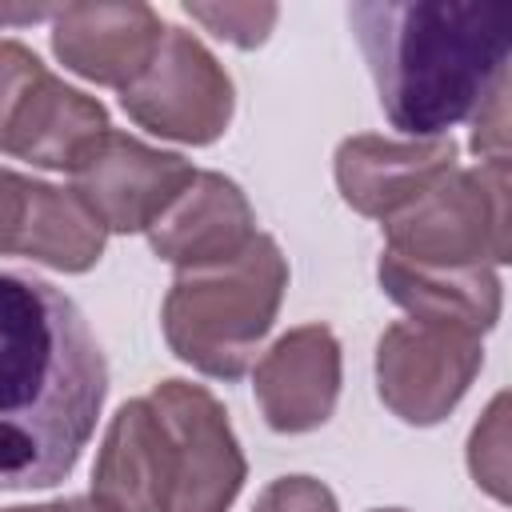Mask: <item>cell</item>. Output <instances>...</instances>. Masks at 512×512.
<instances>
[{"mask_svg":"<svg viewBox=\"0 0 512 512\" xmlns=\"http://www.w3.org/2000/svg\"><path fill=\"white\" fill-rule=\"evenodd\" d=\"M108 396L104 352L68 292L0 272V488L60 484Z\"/></svg>","mask_w":512,"mask_h":512,"instance_id":"cell-1","label":"cell"},{"mask_svg":"<svg viewBox=\"0 0 512 512\" xmlns=\"http://www.w3.org/2000/svg\"><path fill=\"white\" fill-rule=\"evenodd\" d=\"M380 108L408 140L444 136L508 84L512 4L360 0L348 8Z\"/></svg>","mask_w":512,"mask_h":512,"instance_id":"cell-2","label":"cell"},{"mask_svg":"<svg viewBox=\"0 0 512 512\" xmlns=\"http://www.w3.org/2000/svg\"><path fill=\"white\" fill-rule=\"evenodd\" d=\"M288 288V260L264 232L220 264L176 272L164 296V340L168 348L204 376L240 380L268 336Z\"/></svg>","mask_w":512,"mask_h":512,"instance_id":"cell-3","label":"cell"},{"mask_svg":"<svg viewBox=\"0 0 512 512\" xmlns=\"http://www.w3.org/2000/svg\"><path fill=\"white\" fill-rule=\"evenodd\" d=\"M384 252L424 268H476L512 260L508 160L452 168L412 204L380 220Z\"/></svg>","mask_w":512,"mask_h":512,"instance_id":"cell-4","label":"cell"},{"mask_svg":"<svg viewBox=\"0 0 512 512\" xmlns=\"http://www.w3.org/2000/svg\"><path fill=\"white\" fill-rule=\"evenodd\" d=\"M108 108L64 84L20 40H0V152L36 168L72 172L108 132Z\"/></svg>","mask_w":512,"mask_h":512,"instance_id":"cell-5","label":"cell"},{"mask_svg":"<svg viewBox=\"0 0 512 512\" xmlns=\"http://www.w3.org/2000/svg\"><path fill=\"white\" fill-rule=\"evenodd\" d=\"M120 108L160 140L212 144L232 124L236 88L200 36L180 24H164L144 72L120 88Z\"/></svg>","mask_w":512,"mask_h":512,"instance_id":"cell-6","label":"cell"},{"mask_svg":"<svg viewBox=\"0 0 512 512\" xmlns=\"http://www.w3.org/2000/svg\"><path fill=\"white\" fill-rule=\"evenodd\" d=\"M484 368L480 332L436 324V320H396L376 340V392L392 416L428 428L440 424L472 388Z\"/></svg>","mask_w":512,"mask_h":512,"instance_id":"cell-7","label":"cell"},{"mask_svg":"<svg viewBox=\"0 0 512 512\" xmlns=\"http://www.w3.org/2000/svg\"><path fill=\"white\" fill-rule=\"evenodd\" d=\"M148 400L156 404L172 444V512H228L248 480V460L224 404L204 384L180 376L160 380Z\"/></svg>","mask_w":512,"mask_h":512,"instance_id":"cell-8","label":"cell"},{"mask_svg":"<svg viewBox=\"0 0 512 512\" xmlns=\"http://www.w3.org/2000/svg\"><path fill=\"white\" fill-rule=\"evenodd\" d=\"M68 176L76 200L100 220V228L128 236L148 232L164 216V208L192 184L196 168L180 152H164L108 128Z\"/></svg>","mask_w":512,"mask_h":512,"instance_id":"cell-9","label":"cell"},{"mask_svg":"<svg viewBox=\"0 0 512 512\" xmlns=\"http://www.w3.org/2000/svg\"><path fill=\"white\" fill-rule=\"evenodd\" d=\"M108 232L72 188L0 168V256H24L56 272H88Z\"/></svg>","mask_w":512,"mask_h":512,"instance_id":"cell-10","label":"cell"},{"mask_svg":"<svg viewBox=\"0 0 512 512\" xmlns=\"http://www.w3.org/2000/svg\"><path fill=\"white\" fill-rule=\"evenodd\" d=\"M340 340L328 324L288 328L256 364L252 392L272 432H312L340 400Z\"/></svg>","mask_w":512,"mask_h":512,"instance_id":"cell-11","label":"cell"},{"mask_svg":"<svg viewBox=\"0 0 512 512\" xmlns=\"http://www.w3.org/2000/svg\"><path fill=\"white\" fill-rule=\"evenodd\" d=\"M456 140L432 136V140H388V136H348L336 144V188L344 204L360 216L388 220L404 204H412L428 184H436L444 172L456 168Z\"/></svg>","mask_w":512,"mask_h":512,"instance_id":"cell-12","label":"cell"},{"mask_svg":"<svg viewBox=\"0 0 512 512\" xmlns=\"http://www.w3.org/2000/svg\"><path fill=\"white\" fill-rule=\"evenodd\" d=\"M176 472L168 428L148 396H136L116 408L104 428L96 468H92V500L108 512H172Z\"/></svg>","mask_w":512,"mask_h":512,"instance_id":"cell-13","label":"cell"},{"mask_svg":"<svg viewBox=\"0 0 512 512\" xmlns=\"http://www.w3.org/2000/svg\"><path fill=\"white\" fill-rule=\"evenodd\" d=\"M164 36L156 8L128 4H64L52 12V52L56 60L104 88L132 84L152 60Z\"/></svg>","mask_w":512,"mask_h":512,"instance_id":"cell-14","label":"cell"},{"mask_svg":"<svg viewBox=\"0 0 512 512\" xmlns=\"http://www.w3.org/2000/svg\"><path fill=\"white\" fill-rule=\"evenodd\" d=\"M256 240V212L224 172H196L192 184L148 228V244L176 272L240 256Z\"/></svg>","mask_w":512,"mask_h":512,"instance_id":"cell-15","label":"cell"},{"mask_svg":"<svg viewBox=\"0 0 512 512\" xmlns=\"http://www.w3.org/2000/svg\"><path fill=\"white\" fill-rule=\"evenodd\" d=\"M376 280L392 304L416 320L456 324L468 332H488L500 320V276L488 264L476 268H424L392 252H380Z\"/></svg>","mask_w":512,"mask_h":512,"instance_id":"cell-16","label":"cell"},{"mask_svg":"<svg viewBox=\"0 0 512 512\" xmlns=\"http://www.w3.org/2000/svg\"><path fill=\"white\" fill-rule=\"evenodd\" d=\"M468 468H472V480L488 496L508 500V392H500L480 416V424L472 428Z\"/></svg>","mask_w":512,"mask_h":512,"instance_id":"cell-17","label":"cell"},{"mask_svg":"<svg viewBox=\"0 0 512 512\" xmlns=\"http://www.w3.org/2000/svg\"><path fill=\"white\" fill-rule=\"evenodd\" d=\"M192 20H200L212 36L236 44V48H260L280 16L276 4H184Z\"/></svg>","mask_w":512,"mask_h":512,"instance_id":"cell-18","label":"cell"},{"mask_svg":"<svg viewBox=\"0 0 512 512\" xmlns=\"http://www.w3.org/2000/svg\"><path fill=\"white\" fill-rule=\"evenodd\" d=\"M252 512H340V508H336V496L324 480H316V476H280L256 496Z\"/></svg>","mask_w":512,"mask_h":512,"instance_id":"cell-19","label":"cell"},{"mask_svg":"<svg viewBox=\"0 0 512 512\" xmlns=\"http://www.w3.org/2000/svg\"><path fill=\"white\" fill-rule=\"evenodd\" d=\"M472 152L484 160H508V84H500L472 116Z\"/></svg>","mask_w":512,"mask_h":512,"instance_id":"cell-20","label":"cell"},{"mask_svg":"<svg viewBox=\"0 0 512 512\" xmlns=\"http://www.w3.org/2000/svg\"><path fill=\"white\" fill-rule=\"evenodd\" d=\"M0 512H108L92 496H68V500H48V504H20V508H0Z\"/></svg>","mask_w":512,"mask_h":512,"instance_id":"cell-21","label":"cell"},{"mask_svg":"<svg viewBox=\"0 0 512 512\" xmlns=\"http://www.w3.org/2000/svg\"><path fill=\"white\" fill-rule=\"evenodd\" d=\"M52 12L56 8H44V4H0V28L4 24H32V20H44Z\"/></svg>","mask_w":512,"mask_h":512,"instance_id":"cell-22","label":"cell"},{"mask_svg":"<svg viewBox=\"0 0 512 512\" xmlns=\"http://www.w3.org/2000/svg\"><path fill=\"white\" fill-rule=\"evenodd\" d=\"M372 512H404V508H372Z\"/></svg>","mask_w":512,"mask_h":512,"instance_id":"cell-23","label":"cell"}]
</instances>
